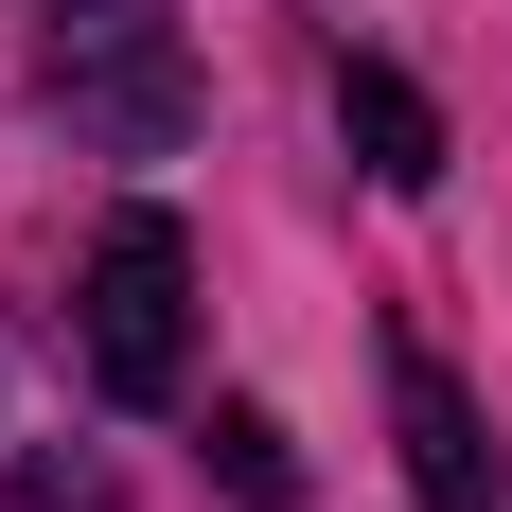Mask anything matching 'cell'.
I'll return each mask as SVG.
<instances>
[{
  "instance_id": "obj_1",
  "label": "cell",
  "mask_w": 512,
  "mask_h": 512,
  "mask_svg": "<svg viewBox=\"0 0 512 512\" xmlns=\"http://www.w3.org/2000/svg\"><path fill=\"white\" fill-rule=\"evenodd\" d=\"M36 89L106 159H177L195 142V53H177L159 0H36Z\"/></svg>"
},
{
  "instance_id": "obj_2",
  "label": "cell",
  "mask_w": 512,
  "mask_h": 512,
  "mask_svg": "<svg viewBox=\"0 0 512 512\" xmlns=\"http://www.w3.org/2000/svg\"><path fill=\"white\" fill-rule=\"evenodd\" d=\"M71 318H89V389L106 407H177V371H195V248H177V212H106Z\"/></svg>"
},
{
  "instance_id": "obj_3",
  "label": "cell",
  "mask_w": 512,
  "mask_h": 512,
  "mask_svg": "<svg viewBox=\"0 0 512 512\" xmlns=\"http://www.w3.org/2000/svg\"><path fill=\"white\" fill-rule=\"evenodd\" d=\"M389 424H407V495H424V512H512V477H495V424H477V389L424 354V336L389 354Z\"/></svg>"
},
{
  "instance_id": "obj_4",
  "label": "cell",
  "mask_w": 512,
  "mask_h": 512,
  "mask_svg": "<svg viewBox=\"0 0 512 512\" xmlns=\"http://www.w3.org/2000/svg\"><path fill=\"white\" fill-rule=\"evenodd\" d=\"M336 124H354V159L389 177V195H424V177H442V106H424L407 71H371V53L336 71Z\"/></svg>"
},
{
  "instance_id": "obj_5",
  "label": "cell",
  "mask_w": 512,
  "mask_h": 512,
  "mask_svg": "<svg viewBox=\"0 0 512 512\" xmlns=\"http://www.w3.org/2000/svg\"><path fill=\"white\" fill-rule=\"evenodd\" d=\"M212 477H230V495H301V442H283V407H212Z\"/></svg>"
},
{
  "instance_id": "obj_6",
  "label": "cell",
  "mask_w": 512,
  "mask_h": 512,
  "mask_svg": "<svg viewBox=\"0 0 512 512\" xmlns=\"http://www.w3.org/2000/svg\"><path fill=\"white\" fill-rule=\"evenodd\" d=\"M0 512H106V495H89V477H53V460H36V477H18Z\"/></svg>"
}]
</instances>
